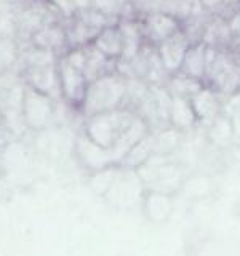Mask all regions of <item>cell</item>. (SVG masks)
Wrapping results in <instances>:
<instances>
[{"instance_id":"cell-15","label":"cell","mask_w":240,"mask_h":256,"mask_svg":"<svg viewBox=\"0 0 240 256\" xmlns=\"http://www.w3.org/2000/svg\"><path fill=\"white\" fill-rule=\"evenodd\" d=\"M0 112H2V110H0Z\"/></svg>"},{"instance_id":"cell-7","label":"cell","mask_w":240,"mask_h":256,"mask_svg":"<svg viewBox=\"0 0 240 256\" xmlns=\"http://www.w3.org/2000/svg\"><path fill=\"white\" fill-rule=\"evenodd\" d=\"M188 52V45L184 42V37L178 34V30L173 36L165 38L158 44V60L162 62L165 70H178L184 60V54Z\"/></svg>"},{"instance_id":"cell-8","label":"cell","mask_w":240,"mask_h":256,"mask_svg":"<svg viewBox=\"0 0 240 256\" xmlns=\"http://www.w3.org/2000/svg\"><path fill=\"white\" fill-rule=\"evenodd\" d=\"M98 50L106 54L108 58L118 61L122 58L124 53V37H122V30H120L118 24H110V26L104 28L98 36L94 37L92 42Z\"/></svg>"},{"instance_id":"cell-11","label":"cell","mask_w":240,"mask_h":256,"mask_svg":"<svg viewBox=\"0 0 240 256\" xmlns=\"http://www.w3.org/2000/svg\"><path fill=\"white\" fill-rule=\"evenodd\" d=\"M20 48L12 36H0V72L12 70L20 61Z\"/></svg>"},{"instance_id":"cell-10","label":"cell","mask_w":240,"mask_h":256,"mask_svg":"<svg viewBox=\"0 0 240 256\" xmlns=\"http://www.w3.org/2000/svg\"><path fill=\"white\" fill-rule=\"evenodd\" d=\"M148 194L142 197V205L146 208V213L152 221H164L168 218L172 212L170 194L157 190H146Z\"/></svg>"},{"instance_id":"cell-14","label":"cell","mask_w":240,"mask_h":256,"mask_svg":"<svg viewBox=\"0 0 240 256\" xmlns=\"http://www.w3.org/2000/svg\"><path fill=\"white\" fill-rule=\"evenodd\" d=\"M8 138H10V130H8V128L2 122H0V152L6 148Z\"/></svg>"},{"instance_id":"cell-5","label":"cell","mask_w":240,"mask_h":256,"mask_svg":"<svg viewBox=\"0 0 240 256\" xmlns=\"http://www.w3.org/2000/svg\"><path fill=\"white\" fill-rule=\"evenodd\" d=\"M144 184L136 170L120 166V172L116 176L114 182L104 194L109 202L116 206L132 208L138 202H142Z\"/></svg>"},{"instance_id":"cell-3","label":"cell","mask_w":240,"mask_h":256,"mask_svg":"<svg viewBox=\"0 0 240 256\" xmlns=\"http://www.w3.org/2000/svg\"><path fill=\"white\" fill-rule=\"evenodd\" d=\"M56 98L38 92L36 88L24 84L21 117L22 124L32 132H42L53 125L56 117Z\"/></svg>"},{"instance_id":"cell-2","label":"cell","mask_w":240,"mask_h":256,"mask_svg":"<svg viewBox=\"0 0 240 256\" xmlns=\"http://www.w3.org/2000/svg\"><path fill=\"white\" fill-rule=\"evenodd\" d=\"M58 80L61 100L80 109L88 85L84 74V46L69 48L58 56Z\"/></svg>"},{"instance_id":"cell-6","label":"cell","mask_w":240,"mask_h":256,"mask_svg":"<svg viewBox=\"0 0 240 256\" xmlns=\"http://www.w3.org/2000/svg\"><path fill=\"white\" fill-rule=\"evenodd\" d=\"M29 44L45 48V50L54 52L56 54H61L68 50V38L66 30H64V24L61 21H54L38 29L29 37Z\"/></svg>"},{"instance_id":"cell-12","label":"cell","mask_w":240,"mask_h":256,"mask_svg":"<svg viewBox=\"0 0 240 256\" xmlns=\"http://www.w3.org/2000/svg\"><path fill=\"white\" fill-rule=\"evenodd\" d=\"M181 66L190 77H200L205 72V52L204 46H194L186 52Z\"/></svg>"},{"instance_id":"cell-4","label":"cell","mask_w":240,"mask_h":256,"mask_svg":"<svg viewBox=\"0 0 240 256\" xmlns=\"http://www.w3.org/2000/svg\"><path fill=\"white\" fill-rule=\"evenodd\" d=\"M74 154L77 157V162L85 170L93 173L108 166L120 165L126 152L120 148H102L80 132L74 141Z\"/></svg>"},{"instance_id":"cell-9","label":"cell","mask_w":240,"mask_h":256,"mask_svg":"<svg viewBox=\"0 0 240 256\" xmlns=\"http://www.w3.org/2000/svg\"><path fill=\"white\" fill-rule=\"evenodd\" d=\"M144 36L150 42L160 44L176 32V22L168 14H150L144 22Z\"/></svg>"},{"instance_id":"cell-13","label":"cell","mask_w":240,"mask_h":256,"mask_svg":"<svg viewBox=\"0 0 240 256\" xmlns=\"http://www.w3.org/2000/svg\"><path fill=\"white\" fill-rule=\"evenodd\" d=\"M170 92L173 93V96H181V98H184L186 94H196L198 92V85L196 84L194 77L180 76V77H173L170 80Z\"/></svg>"},{"instance_id":"cell-1","label":"cell","mask_w":240,"mask_h":256,"mask_svg":"<svg viewBox=\"0 0 240 256\" xmlns=\"http://www.w3.org/2000/svg\"><path fill=\"white\" fill-rule=\"evenodd\" d=\"M126 77L118 70L109 72L106 76L92 80L86 85L80 112L84 117H90L100 112L124 108L126 94Z\"/></svg>"}]
</instances>
